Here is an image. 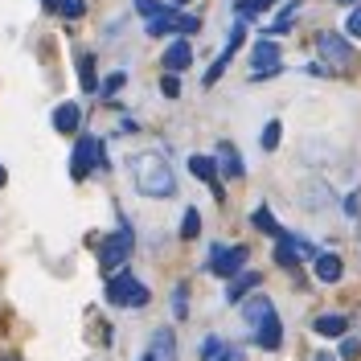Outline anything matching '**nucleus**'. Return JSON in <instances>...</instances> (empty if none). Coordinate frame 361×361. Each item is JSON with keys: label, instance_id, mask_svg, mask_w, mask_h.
<instances>
[{"label": "nucleus", "instance_id": "nucleus-1", "mask_svg": "<svg viewBox=\"0 0 361 361\" xmlns=\"http://www.w3.org/2000/svg\"><path fill=\"white\" fill-rule=\"evenodd\" d=\"M128 173H132V185L144 197H173L177 193V173L160 152H135L128 160Z\"/></svg>", "mask_w": 361, "mask_h": 361}, {"label": "nucleus", "instance_id": "nucleus-2", "mask_svg": "<svg viewBox=\"0 0 361 361\" xmlns=\"http://www.w3.org/2000/svg\"><path fill=\"white\" fill-rule=\"evenodd\" d=\"M107 304H119V308H144V304H148V288H144L135 275L119 271V275L107 279Z\"/></svg>", "mask_w": 361, "mask_h": 361}, {"label": "nucleus", "instance_id": "nucleus-3", "mask_svg": "<svg viewBox=\"0 0 361 361\" xmlns=\"http://www.w3.org/2000/svg\"><path fill=\"white\" fill-rule=\"evenodd\" d=\"M283 70V49L263 37V42L250 45V82H263V78H275Z\"/></svg>", "mask_w": 361, "mask_h": 361}, {"label": "nucleus", "instance_id": "nucleus-4", "mask_svg": "<svg viewBox=\"0 0 361 361\" xmlns=\"http://www.w3.org/2000/svg\"><path fill=\"white\" fill-rule=\"evenodd\" d=\"M94 164H107V157H103V144H99L94 135H82V140H78V148H74V160H70V173H74V180H82Z\"/></svg>", "mask_w": 361, "mask_h": 361}, {"label": "nucleus", "instance_id": "nucleus-5", "mask_svg": "<svg viewBox=\"0 0 361 361\" xmlns=\"http://www.w3.org/2000/svg\"><path fill=\"white\" fill-rule=\"evenodd\" d=\"M316 49L324 54V62L333 70H345L353 62V45H349V37H341V33H316Z\"/></svg>", "mask_w": 361, "mask_h": 361}, {"label": "nucleus", "instance_id": "nucleus-6", "mask_svg": "<svg viewBox=\"0 0 361 361\" xmlns=\"http://www.w3.org/2000/svg\"><path fill=\"white\" fill-rule=\"evenodd\" d=\"M247 247H214V255H209V271L214 275H238L243 271V263H247Z\"/></svg>", "mask_w": 361, "mask_h": 361}, {"label": "nucleus", "instance_id": "nucleus-7", "mask_svg": "<svg viewBox=\"0 0 361 361\" xmlns=\"http://www.w3.org/2000/svg\"><path fill=\"white\" fill-rule=\"evenodd\" d=\"M128 250H132V230L123 226L119 234H111V238H103V250H99V259H103V267L115 271L123 259H128Z\"/></svg>", "mask_w": 361, "mask_h": 361}, {"label": "nucleus", "instance_id": "nucleus-8", "mask_svg": "<svg viewBox=\"0 0 361 361\" xmlns=\"http://www.w3.org/2000/svg\"><path fill=\"white\" fill-rule=\"evenodd\" d=\"M271 316H275V304H271L263 292H255L250 300H243V324H247L250 333H255L259 324H267Z\"/></svg>", "mask_w": 361, "mask_h": 361}, {"label": "nucleus", "instance_id": "nucleus-9", "mask_svg": "<svg viewBox=\"0 0 361 361\" xmlns=\"http://www.w3.org/2000/svg\"><path fill=\"white\" fill-rule=\"evenodd\" d=\"M214 164H218V173H222V177H230V180L243 177V160H238V152H234V144H230V140H222V144H218Z\"/></svg>", "mask_w": 361, "mask_h": 361}, {"label": "nucleus", "instance_id": "nucleus-10", "mask_svg": "<svg viewBox=\"0 0 361 361\" xmlns=\"http://www.w3.org/2000/svg\"><path fill=\"white\" fill-rule=\"evenodd\" d=\"M312 271H316V279H320V283H337V279H341V271H345V263H341L337 255L320 250V255L312 259Z\"/></svg>", "mask_w": 361, "mask_h": 361}, {"label": "nucleus", "instance_id": "nucleus-11", "mask_svg": "<svg viewBox=\"0 0 361 361\" xmlns=\"http://www.w3.org/2000/svg\"><path fill=\"white\" fill-rule=\"evenodd\" d=\"M189 62H193V45L185 42V37H180V42H173L169 49H164V70H169V74H180V70L189 66Z\"/></svg>", "mask_w": 361, "mask_h": 361}, {"label": "nucleus", "instance_id": "nucleus-12", "mask_svg": "<svg viewBox=\"0 0 361 361\" xmlns=\"http://www.w3.org/2000/svg\"><path fill=\"white\" fill-rule=\"evenodd\" d=\"M345 329H349V316H341V312H329V316H316L312 320L316 337H345Z\"/></svg>", "mask_w": 361, "mask_h": 361}, {"label": "nucleus", "instance_id": "nucleus-13", "mask_svg": "<svg viewBox=\"0 0 361 361\" xmlns=\"http://www.w3.org/2000/svg\"><path fill=\"white\" fill-rule=\"evenodd\" d=\"M255 341H259V349L275 353V349H279V341H283V324H279V316H271L267 324H259V329H255Z\"/></svg>", "mask_w": 361, "mask_h": 361}, {"label": "nucleus", "instance_id": "nucleus-14", "mask_svg": "<svg viewBox=\"0 0 361 361\" xmlns=\"http://www.w3.org/2000/svg\"><path fill=\"white\" fill-rule=\"evenodd\" d=\"M78 123H82V111H78V103H62V107L54 111V128H58L62 135L78 132Z\"/></svg>", "mask_w": 361, "mask_h": 361}, {"label": "nucleus", "instance_id": "nucleus-15", "mask_svg": "<svg viewBox=\"0 0 361 361\" xmlns=\"http://www.w3.org/2000/svg\"><path fill=\"white\" fill-rule=\"evenodd\" d=\"M152 345H157V361H177V337H173V329H157Z\"/></svg>", "mask_w": 361, "mask_h": 361}, {"label": "nucleus", "instance_id": "nucleus-16", "mask_svg": "<svg viewBox=\"0 0 361 361\" xmlns=\"http://www.w3.org/2000/svg\"><path fill=\"white\" fill-rule=\"evenodd\" d=\"M255 283H259V275H255V271H238V275H234V283L226 288V295H230V300H243L247 292H255Z\"/></svg>", "mask_w": 361, "mask_h": 361}, {"label": "nucleus", "instance_id": "nucleus-17", "mask_svg": "<svg viewBox=\"0 0 361 361\" xmlns=\"http://www.w3.org/2000/svg\"><path fill=\"white\" fill-rule=\"evenodd\" d=\"M173 29H177V13L164 8V13H157V17L148 21V37H164V33H173Z\"/></svg>", "mask_w": 361, "mask_h": 361}, {"label": "nucleus", "instance_id": "nucleus-18", "mask_svg": "<svg viewBox=\"0 0 361 361\" xmlns=\"http://www.w3.org/2000/svg\"><path fill=\"white\" fill-rule=\"evenodd\" d=\"M49 13H62V17H82V0H42Z\"/></svg>", "mask_w": 361, "mask_h": 361}, {"label": "nucleus", "instance_id": "nucleus-19", "mask_svg": "<svg viewBox=\"0 0 361 361\" xmlns=\"http://www.w3.org/2000/svg\"><path fill=\"white\" fill-rule=\"evenodd\" d=\"M78 78H82V87H87V90H99V78H94V58H90V54L78 58Z\"/></svg>", "mask_w": 361, "mask_h": 361}, {"label": "nucleus", "instance_id": "nucleus-20", "mask_svg": "<svg viewBox=\"0 0 361 361\" xmlns=\"http://www.w3.org/2000/svg\"><path fill=\"white\" fill-rule=\"evenodd\" d=\"M255 226H259L263 234H271V238H279V234H283V230L275 226V218H271V209H267V205H259V209H255Z\"/></svg>", "mask_w": 361, "mask_h": 361}, {"label": "nucleus", "instance_id": "nucleus-21", "mask_svg": "<svg viewBox=\"0 0 361 361\" xmlns=\"http://www.w3.org/2000/svg\"><path fill=\"white\" fill-rule=\"evenodd\" d=\"M180 234H185V238H197V234H202V214H197V209H185V218H180Z\"/></svg>", "mask_w": 361, "mask_h": 361}, {"label": "nucleus", "instance_id": "nucleus-22", "mask_svg": "<svg viewBox=\"0 0 361 361\" xmlns=\"http://www.w3.org/2000/svg\"><path fill=\"white\" fill-rule=\"evenodd\" d=\"M279 135H283V123L271 119L267 128H263V152H275V148H279Z\"/></svg>", "mask_w": 361, "mask_h": 361}, {"label": "nucleus", "instance_id": "nucleus-23", "mask_svg": "<svg viewBox=\"0 0 361 361\" xmlns=\"http://www.w3.org/2000/svg\"><path fill=\"white\" fill-rule=\"evenodd\" d=\"M202 357H205V361L226 357V341H222V337H205V341H202Z\"/></svg>", "mask_w": 361, "mask_h": 361}, {"label": "nucleus", "instance_id": "nucleus-24", "mask_svg": "<svg viewBox=\"0 0 361 361\" xmlns=\"http://www.w3.org/2000/svg\"><path fill=\"white\" fill-rule=\"evenodd\" d=\"M295 8H300V0H292V4H288V8H283V13H279L275 21H271V33H283V29H292V17H295Z\"/></svg>", "mask_w": 361, "mask_h": 361}, {"label": "nucleus", "instance_id": "nucleus-25", "mask_svg": "<svg viewBox=\"0 0 361 361\" xmlns=\"http://www.w3.org/2000/svg\"><path fill=\"white\" fill-rule=\"evenodd\" d=\"M267 4H271V0H238V21H247V17H259Z\"/></svg>", "mask_w": 361, "mask_h": 361}, {"label": "nucleus", "instance_id": "nucleus-26", "mask_svg": "<svg viewBox=\"0 0 361 361\" xmlns=\"http://www.w3.org/2000/svg\"><path fill=\"white\" fill-rule=\"evenodd\" d=\"M164 8H169V4H160V0H135V13H140V17H148V21H152L157 13H164Z\"/></svg>", "mask_w": 361, "mask_h": 361}, {"label": "nucleus", "instance_id": "nucleus-27", "mask_svg": "<svg viewBox=\"0 0 361 361\" xmlns=\"http://www.w3.org/2000/svg\"><path fill=\"white\" fill-rule=\"evenodd\" d=\"M202 29V21L197 17H189V13H177V33H197Z\"/></svg>", "mask_w": 361, "mask_h": 361}, {"label": "nucleus", "instance_id": "nucleus-28", "mask_svg": "<svg viewBox=\"0 0 361 361\" xmlns=\"http://www.w3.org/2000/svg\"><path fill=\"white\" fill-rule=\"evenodd\" d=\"M185 312H189V300H185V288H177V292H173V316L185 320Z\"/></svg>", "mask_w": 361, "mask_h": 361}, {"label": "nucleus", "instance_id": "nucleus-29", "mask_svg": "<svg viewBox=\"0 0 361 361\" xmlns=\"http://www.w3.org/2000/svg\"><path fill=\"white\" fill-rule=\"evenodd\" d=\"M345 33H349V37H361V8H349V21H345Z\"/></svg>", "mask_w": 361, "mask_h": 361}, {"label": "nucleus", "instance_id": "nucleus-30", "mask_svg": "<svg viewBox=\"0 0 361 361\" xmlns=\"http://www.w3.org/2000/svg\"><path fill=\"white\" fill-rule=\"evenodd\" d=\"M160 90H164L169 99H177V94H180V78H177V74H164V82H160Z\"/></svg>", "mask_w": 361, "mask_h": 361}, {"label": "nucleus", "instance_id": "nucleus-31", "mask_svg": "<svg viewBox=\"0 0 361 361\" xmlns=\"http://www.w3.org/2000/svg\"><path fill=\"white\" fill-rule=\"evenodd\" d=\"M357 353H361L357 341H341V357H345V361H357Z\"/></svg>", "mask_w": 361, "mask_h": 361}, {"label": "nucleus", "instance_id": "nucleus-32", "mask_svg": "<svg viewBox=\"0 0 361 361\" xmlns=\"http://www.w3.org/2000/svg\"><path fill=\"white\" fill-rule=\"evenodd\" d=\"M119 87H123V74H111V78H107V82H103L99 90H103V94H115Z\"/></svg>", "mask_w": 361, "mask_h": 361}, {"label": "nucleus", "instance_id": "nucleus-33", "mask_svg": "<svg viewBox=\"0 0 361 361\" xmlns=\"http://www.w3.org/2000/svg\"><path fill=\"white\" fill-rule=\"evenodd\" d=\"M312 361H333V357H329V353H316V357Z\"/></svg>", "mask_w": 361, "mask_h": 361}, {"label": "nucleus", "instance_id": "nucleus-34", "mask_svg": "<svg viewBox=\"0 0 361 361\" xmlns=\"http://www.w3.org/2000/svg\"><path fill=\"white\" fill-rule=\"evenodd\" d=\"M4 180H8V173H4V164H0V185H4Z\"/></svg>", "mask_w": 361, "mask_h": 361}, {"label": "nucleus", "instance_id": "nucleus-35", "mask_svg": "<svg viewBox=\"0 0 361 361\" xmlns=\"http://www.w3.org/2000/svg\"><path fill=\"white\" fill-rule=\"evenodd\" d=\"M144 361H157V353H148V357H144Z\"/></svg>", "mask_w": 361, "mask_h": 361}, {"label": "nucleus", "instance_id": "nucleus-36", "mask_svg": "<svg viewBox=\"0 0 361 361\" xmlns=\"http://www.w3.org/2000/svg\"><path fill=\"white\" fill-rule=\"evenodd\" d=\"M341 4H357V0H341Z\"/></svg>", "mask_w": 361, "mask_h": 361}, {"label": "nucleus", "instance_id": "nucleus-37", "mask_svg": "<svg viewBox=\"0 0 361 361\" xmlns=\"http://www.w3.org/2000/svg\"><path fill=\"white\" fill-rule=\"evenodd\" d=\"M177 4H189V0H177Z\"/></svg>", "mask_w": 361, "mask_h": 361}, {"label": "nucleus", "instance_id": "nucleus-38", "mask_svg": "<svg viewBox=\"0 0 361 361\" xmlns=\"http://www.w3.org/2000/svg\"><path fill=\"white\" fill-rule=\"evenodd\" d=\"M226 357H230V353H226ZM226 357H218V361H226Z\"/></svg>", "mask_w": 361, "mask_h": 361}, {"label": "nucleus", "instance_id": "nucleus-39", "mask_svg": "<svg viewBox=\"0 0 361 361\" xmlns=\"http://www.w3.org/2000/svg\"><path fill=\"white\" fill-rule=\"evenodd\" d=\"M0 361H13V357H0Z\"/></svg>", "mask_w": 361, "mask_h": 361}]
</instances>
